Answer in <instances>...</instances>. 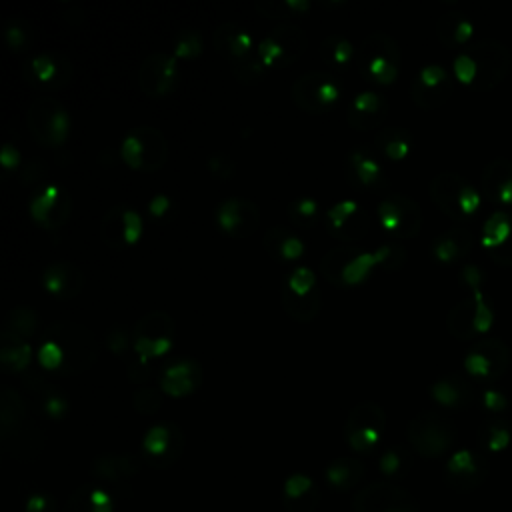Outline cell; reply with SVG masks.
Masks as SVG:
<instances>
[{"instance_id":"1","label":"cell","mask_w":512,"mask_h":512,"mask_svg":"<svg viewBox=\"0 0 512 512\" xmlns=\"http://www.w3.org/2000/svg\"><path fill=\"white\" fill-rule=\"evenodd\" d=\"M36 358L44 370L72 376L98 360V344L86 326L60 320L46 328Z\"/></svg>"},{"instance_id":"29","label":"cell","mask_w":512,"mask_h":512,"mask_svg":"<svg viewBox=\"0 0 512 512\" xmlns=\"http://www.w3.org/2000/svg\"><path fill=\"white\" fill-rule=\"evenodd\" d=\"M202 382V368L196 360L182 358L164 368L160 374V390L172 398H184L192 394Z\"/></svg>"},{"instance_id":"14","label":"cell","mask_w":512,"mask_h":512,"mask_svg":"<svg viewBox=\"0 0 512 512\" xmlns=\"http://www.w3.org/2000/svg\"><path fill=\"white\" fill-rule=\"evenodd\" d=\"M492 320H494V312L484 292L478 290L450 308L446 316V328L454 338L470 340L474 336L488 332V328L492 326Z\"/></svg>"},{"instance_id":"21","label":"cell","mask_w":512,"mask_h":512,"mask_svg":"<svg viewBox=\"0 0 512 512\" xmlns=\"http://www.w3.org/2000/svg\"><path fill=\"white\" fill-rule=\"evenodd\" d=\"M144 232L142 216L130 206L110 208L100 222V238L106 246L122 250L134 246Z\"/></svg>"},{"instance_id":"43","label":"cell","mask_w":512,"mask_h":512,"mask_svg":"<svg viewBox=\"0 0 512 512\" xmlns=\"http://www.w3.org/2000/svg\"><path fill=\"white\" fill-rule=\"evenodd\" d=\"M374 144L382 156H386L392 162H400L412 150V136L408 130L400 126H388L376 134Z\"/></svg>"},{"instance_id":"33","label":"cell","mask_w":512,"mask_h":512,"mask_svg":"<svg viewBox=\"0 0 512 512\" xmlns=\"http://www.w3.org/2000/svg\"><path fill=\"white\" fill-rule=\"evenodd\" d=\"M282 498L288 512H314L320 504V490L310 476L296 472L286 478Z\"/></svg>"},{"instance_id":"18","label":"cell","mask_w":512,"mask_h":512,"mask_svg":"<svg viewBox=\"0 0 512 512\" xmlns=\"http://www.w3.org/2000/svg\"><path fill=\"white\" fill-rule=\"evenodd\" d=\"M184 450V434L176 424L160 422L142 438V458L152 468H170Z\"/></svg>"},{"instance_id":"2","label":"cell","mask_w":512,"mask_h":512,"mask_svg":"<svg viewBox=\"0 0 512 512\" xmlns=\"http://www.w3.org/2000/svg\"><path fill=\"white\" fill-rule=\"evenodd\" d=\"M510 64V50L494 38H484L454 58V76L474 92H488L506 78Z\"/></svg>"},{"instance_id":"15","label":"cell","mask_w":512,"mask_h":512,"mask_svg":"<svg viewBox=\"0 0 512 512\" xmlns=\"http://www.w3.org/2000/svg\"><path fill=\"white\" fill-rule=\"evenodd\" d=\"M380 226L396 240L414 238L422 228V210L418 202L404 194H390L376 206Z\"/></svg>"},{"instance_id":"36","label":"cell","mask_w":512,"mask_h":512,"mask_svg":"<svg viewBox=\"0 0 512 512\" xmlns=\"http://www.w3.org/2000/svg\"><path fill=\"white\" fill-rule=\"evenodd\" d=\"M92 474L106 482H124L138 474L140 460L132 454H102L92 460Z\"/></svg>"},{"instance_id":"52","label":"cell","mask_w":512,"mask_h":512,"mask_svg":"<svg viewBox=\"0 0 512 512\" xmlns=\"http://www.w3.org/2000/svg\"><path fill=\"white\" fill-rule=\"evenodd\" d=\"M254 8L264 18H290L298 14H306L310 10L308 0H262L256 2Z\"/></svg>"},{"instance_id":"59","label":"cell","mask_w":512,"mask_h":512,"mask_svg":"<svg viewBox=\"0 0 512 512\" xmlns=\"http://www.w3.org/2000/svg\"><path fill=\"white\" fill-rule=\"evenodd\" d=\"M24 512H58V504L54 500V496L46 494V492H36L30 494L26 504H24Z\"/></svg>"},{"instance_id":"3","label":"cell","mask_w":512,"mask_h":512,"mask_svg":"<svg viewBox=\"0 0 512 512\" xmlns=\"http://www.w3.org/2000/svg\"><path fill=\"white\" fill-rule=\"evenodd\" d=\"M0 440L18 460H32L44 448V434L30 420L28 406L14 388H4L0 394Z\"/></svg>"},{"instance_id":"39","label":"cell","mask_w":512,"mask_h":512,"mask_svg":"<svg viewBox=\"0 0 512 512\" xmlns=\"http://www.w3.org/2000/svg\"><path fill=\"white\" fill-rule=\"evenodd\" d=\"M264 250L276 260H298L304 254V242L288 226H272L264 234Z\"/></svg>"},{"instance_id":"7","label":"cell","mask_w":512,"mask_h":512,"mask_svg":"<svg viewBox=\"0 0 512 512\" xmlns=\"http://www.w3.org/2000/svg\"><path fill=\"white\" fill-rule=\"evenodd\" d=\"M454 440V424L438 412H420L408 424V442L422 458L444 456L454 446Z\"/></svg>"},{"instance_id":"30","label":"cell","mask_w":512,"mask_h":512,"mask_svg":"<svg viewBox=\"0 0 512 512\" xmlns=\"http://www.w3.org/2000/svg\"><path fill=\"white\" fill-rule=\"evenodd\" d=\"M484 196L498 206V210L512 206V162L496 158L486 164L480 180Z\"/></svg>"},{"instance_id":"26","label":"cell","mask_w":512,"mask_h":512,"mask_svg":"<svg viewBox=\"0 0 512 512\" xmlns=\"http://www.w3.org/2000/svg\"><path fill=\"white\" fill-rule=\"evenodd\" d=\"M24 78L36 88L56 90L62 88L70 78L68 60L54 54H36L24 64Z\"/></svg>"},{"instance_id":"12","label":"cell","mask_w":512,"mask_h":512,"mask_svg":"<svg viewBox=\"0 0 512 512\" xmlns=\"http://www.w3.org/2000/svg\"><path fill=\"white\" fill-rule=\"evenodd\" d=\"M292 102L308 114L328 112L340 98V84L330 72L314 70L298 76L290 88Z\"/></svg>"},{"instance_id":"41","label":"cell","mask_w":512,"mask_h":512,"mask_svg":"<svg viewBox=\"0 0 512 512\" xmlns=\"http://www.w3.org/2000/svg\"><path fill=\"white\" fill-rule=\"evenodd\" d=\"M0 362L8 372H24L32 362V346L26 338L8 334L2 330L0 334Z\"/></svg>"},{"instance_id":"25","label":"cell","mask_w":512,"mask_h":512,"mask_svg":"<svg viewBox=\"0 0 512 512\" xmlns=\"http://www.w3.org/2000/svg\"><path fill=\"white\" fill-rule=\"evenodd\" d=\"M482 246L488 256L500 264L512 268V214L506 210H494L482 226Z\"/></svg>"},{"instance_id":"31","label":"cell","mask_w":512,"mask_h":512,"mask_svg":"<svg viewBox=\"0 0 512 512\" xmlns=\"http://www.w3.org/2000/svg\"><path fill=\"white\" fill-rule=\"evenodd\" d=\"M388 112V102L374 90L358 92L348 106V124L354 130H372L382 124Z\"/></svg>"},{"instance_id":"19","label":"cell","mask_w":512,"mask_h":512,"mask_svg":"<svg viewBox=\"0 0 512 512\" xmlns=\"http://www.w3.org/2000/svg\"><path fill=\"white\" fill-rule=\"evenodd\" d=\"M178 84V62L174 54L156 52L142 60L138 68V88L148 98H164Z\"/></svg>"},{"instance_id":"16","label":"cell","mask_w":512,"mask_h":512,"mask_svg":"<svg viewBox=\"0 0 512 512\" xmlns=\"http://www.w3.org/2000/svg\"><path fill=\"white\" fill-rule=\"evenodd\" d=\"M352 512H420V508L410 492L394 482L380 480L354 494Z\"/></svg>"},{"instance_id":"49","label":"cell","mask_w":512,"mask_h":512,"mask_svg":"<svg viewBox=\"0 0 512 512\" xmlns=\"http://www.w3.org/2000/svg\"><path fill=\"white\" fill-rule=\"evenodd\" d=\"M374 268H380V256L378 252H366V250H358L356 256L352 258V262L348 264L344 276H342V288H350V286H360L362 282L368 280V276L372 274Z\"/></svg>"},{"instance_id":"27","label":"cell","mask_w":512,"mask_h":512,"mask_svg":"<svg viewBox=\"0 0 512 512\" xmlns=\"http://www.w3.org/2000/svg\"><path fill=\"white\" fill-rule=\"evenodd\" d=\"M42 286L48 294L58 300H70L82 292L84 274L82 270L66 260L52 262L42 272Z\"/></svg>"},{"instance_id":"45","label":"cell","mask_w":512,"mask_h":512,"mask_svg":"<svg viewBox=\"0 0 512 512\" xmlns=\"http://www.w3.org/2000/svg\"><path fill=\"white\" fill-rule=\"evenodd\" d=\"M280 302H282V308L284 312L296 320V322H310L316 318V314L320 312V304H322V294L320 290L316 288L314 292L306 294V296H298V294H292L290 290L282 288L280 292Z\"/></svg>"},{"instance_id":"11","label":"cell","mask_w":512,"mask_h":512,"mask_svg":"<svg viewBox=\"0 0 512 512\" xmlns=\"http://www.w3.org/2000/svg\"><path fill=\"white\" fill-rule=\"evenodd\" d=\"M510 366L508 346L494 336L480 338L472 344L464 358L466 374L480 384H492L500 380Z\"/></svg>"},{"instance_id":"13","label":"cell","mask_w":512,"mask_h":512,"mask_svg":"<svg viewBox=\"0 0 512 512\" xmlns=\"http://www.w3.org/2000/svg\"><path fill=\"white\" fill-rule=\"evenodd\" d=\"M306 34L294 24L276 26L256 46V56L264 68H286L306 50Z\"/></svg>"},{"instance_id":"38","label":"cell","mask_w":512,"mask_h":512,"mask_svg":"<svg viewBox=\"0 0 512 512\" xmlns=\"http://www.w3.org/2000/svg\"><path fill=\"white\" fill-rule=\"evenodd\" d=\"M64 512H114V500L106 488L84 484L70 494Z\"/></svg>"},{"instance_id":"50","label":"cell","mask_w":512,"mask_h":512,"mask_svg":"<svg viewBox=\"0 0 512 512\" xmlns=\"http://www.w3.org/2000/svg\"><path fill=\"white\" fill-rule=\"evenodd\" d=\"M288 218L298 228H314L324 216L316 198L300 196L288 204Z\"/></svg>"},{"instance_id":"55","label":"cell","mask_w":512,"mask_h":512,"mask_svg":"<svg viewBox=\"0 0 512 512\" xmlns=\"http://www.w3.org/2000/svg\"><path fill=\"white\" fill-rule=\"evenodd\" d=\"M4 42L12 52H24L32 44V32L24 22L12 20L4 28Z\"/></svg>"},{"instance_id":"61","label":"cell","mask_w":512,"mask_h":512,"mask_svg":"<svg viewBox=\"0 0 512 512\" xmlns=\"http://www.w3.org/2000/svg\"><path fill=\"white\" fill-rule=\"evenodd\" d=\"M172 210H174V204L166 194H156L148 204V212L156 220H164L168 214H172Z\"/></svg>"},{"instance_id":"54","label":"cell","mask_w":512,"mask_h":512,"mask_svg":"<svg viewBox=\"0 0 512 512\" xmlns=\"http://www.w3.org/2000/svg\"><path fill=\"white\" fill-rule=\"evenodd\" d=\"M282 288L290 290L292 294L306 296V294H310V292L316 290V274H314L310 268L300 266V268L292 270V272L286 276Z\"/></svg>"},{"instance_id":"46","label":"cell","mask_w":512,"mask_h":512,"mask_svg":"<svg viewBox=\"0 0 512 512\" xmlns=\"http://www.w3.org/2000/svg\"><path fill=\"white\" fill-rule=\"evenodd\" d=\"M320 56L328 66L336 70H346L350 62L356 60V48L346 36L330 34L320 44Z\"/></svg>"},{"instance_id":"17","label":"cell","mask_w":512,"mask_h":512,"mask_svg":"<svg viewBox=\"0 0 512 512\" xmlns=\"http://www.w3.org/2000/svg\"><path fill=\"white\" fill-rule=\"evenodd\" d=\"M30 218L46 230H56L64 226L72 212V200L66 188L60 184H44L34 190L28 200Z\"/></svg>"},{"instance_id":"53","label":"cell","mask_w":512,"mask_h":512,"mask_svg":"<svg viewBox=\"0 0 512 512\" xmlns=\"http://www.w3.org/2000/svg\"><path fill=\"white\" fill-rule=\"evenodd\" d=\"M202 52V36L198 30H182L174 40V58L192 60Z\"/></svg>"},{"instance_id":"6","label":"cell","mask_w":512,"mask_h":512,"mask_svg":"<svg viewBox=\"0 0 512 512\" xmlns=\"http://www.w3.org/2000/svg\"><path fill=\"white\" fill-rule=\"evenodd\" d=\"M120 156L132 170L156 172L168 158L166 136L154 126H136L124 136Z\"/></svg>"},{"instance_id":"47","label":"cell","mask_w":512,"mask_h":512,"mask_svg":"<svg viewBox=\"0 0 512 512\" xmlns=\"http://www.w3.org/2000/svg\"><path fill=\"white\" fill-rule=\"evenodd\" d=\"M410 468H412V452L398 444L388 446L378 458V470L384 474V478H388V482L404 478L410 472Z\"/></svg>"},{"instance_id":"63","label":"cell","mask_w":512,"mask_h":512,"mask_svg":"<svg viewBox=\"0 0 512 512\" xmlns=\"http://www.w3.org/2000/svg\"><path fill=\"white\" fill-rule=\"evenodd\" d=\"M18 162H20V152H18V148H14L10 142H6V144L2 146V150H0V166H2L6 172H10V170H14V168L18 166Z\"/></svg>"},{"instance_id":"57","label":"cell","mask_w":512,"mask_h":512,"mask_svg":"<svg viewBox=\"0 0 512 512\" xmlns=\"http://www.w3.org/2000/svg\"><path fill=\"white\" fill-rule=\"evenodd\" d=\"M230 70H232L234 78L240 80L242 84H254V82H258L264 76L266 68L260 64L258 56L254 54V56H250V58H246L242 62L230 64Z\"/></svg>"},{"instance_id":"64","label":"cell","mask_w":512,"mask_h":512,"mask_svg":"<svg viewBox=\"0 0 512 512\" xmlns=\"http://www.w3.org/2000/svg\"><path fill=\"white\" fill-rule=\"evenodd\" d=\"M460 280H462V282H464L472 292L482 290V288H480L482 274H480V270H478L476 266H466V268L462 270V274H460Z\"/></svg>"},{"instance_id":"5","label":"cell","mask_w":512,"mask_h":512,"mask_svg":"<svg viewBox=\"0 0 512 512\" xmlns=\"http://www.w3.org/2000/svg\"><path fill=\"white\" fill-rule=\"evenodd\" d=\"M428 190L436 208L458 226L466 224L480 208V194L458 174L442 172L434 176Z\"/></svg>"},{"instance_id":"44","label":"cell","mask_w":512,"mask_h":512,"mask_svg":"<svg viewBox=\"0 0 512 512\" xmlns=\"http://www.w3.org/2000/svg\"><path fill=\"white\" fill-rule=\"evenodd\" d=\"M358 250H360L358 244H340V246L328 250L324 254V258L320 260L322 278L328 280L330 284L342 288V276Z\"/></svg>"},{"instance_id":"60","label":"cell","mask_w":512,"mask_h":512,"mask_svg":"<svg viewBox=\"0 0 512 512\" xmlns=\"http://www.w3.org/2000/svg\"><path fill=\"white\" fill-rule=\"evenodd\" d=\"M132 346H134V340L132 336H128L126 332L122 330H112L108 334V348L118 354V356H124L126 352H132Z\"/></svg>"},{"instance_id":"40","label":"cell","mask_w":512,"mask_h":512,"mask_svg":"<svg viewBox=\"0 0 512 512\" xmlns=\"http://www.w3.org/2000/svg\"><path fill=\"white\" fill-rule=\"evenodd\" d=\"M474 24L460 12H446L436 22V36L446 48H462L470 42Z\"/></svg>"},{"instance_id":"28","label":"cell","mask_w":512,"mask_h":512,"mask_svg":"<svg viewBox=\"0 0 512 512\" xmlns=\"http://www.w3.org/2000/svg\"><path fill=\"white\" fill-rule=\"evenodd\" d=\"M212 44L216 52L228 60V64L242 62L256 54L252 34L234 22L220 24L212 34Z\"/></svg>"},{"instance_id":"8","label":"cell","mask_w":512,"mask_h":512,"mask_svg":"<svg viewBox=\"0 0 512 512\" xmlns=\"http://www.w3.org/2000/svg\"><path fill=\"white\" fill-rule=\"evenodd\" d=\"M26 126L38 144L58 148L70 134V116L56 98L40 96L28 106Z\"/></svg>"},{"instance_id":"37","label":"cell","mask_w":512,"mask_h":512,"mask_svg":"<svg viewBox=\"0 0 512 512\" xmlns=\"http://www.w3.org/2000/svg\"><path fill=\"white\" fill-rule=\"evenodd\" d=\"M348 174L358 186L368 190H378L386 184L382 164L364 150H354L348 154Z\"/></svg>"},{"instance_id":"32","label":"cell","mask_w":512,"mask_h":512,"mask_svg":"<svg viewBox=\"0 0 512 512\" xmlns=\"http://www.w3.org/2000/svg\"><path fill=\"white\" fill-rule=\"evenodd\" d=\"M24 388L28 390V394L32 396L36 408L52 420H60L66 416L68 412V400L66 396L52 386L50 382H46L42 376L38 374H28L24 376Z\"/></svg>"},{"instance_id":"51","label":"cell","mask_w":512,"mask_h":512,"mask_svg":"<svg viewBox=\"0 0 512 512\" xmlns=\"http://www.w3.org/2000/svg\"><path fill=\"white\" fill-rule=\"evenodd\" d=\"M36 324H38V316L32 308H26V306H18V308H12L4 320V332L8 334H14V336H20V338H26L30 340L34 330H36Z\"/></svg>"},{"instance_id":"9","label":"cell","mask_w":512,"mask_h":512,"mask_svg":"<svg viewBox=\"0 0 512 512\" xmlns=\"http://www.w3.org/2000/svg\"><path fill=\"white\" fill-rule=\"evenodd\" d=\"M384 430L386 414L380 404L372 400L358 402L344 422V438L348 446L358 454L372 452L380 444Z\"/></svg>"},{"instance_id":"20","label":"cell","mask_w":512,"mask_h":512,"mask_svg":"<svg viewBox=\"0 0 512 512\" xmlns=\"http://www.w3.org/2000/svg\"><path fill=\"white\" fill-rule=\"evenodd\" d=\"M324 226L336 240H342L344 244H356L366 236L370 220L358 202L340 200L324 212Z\"/></svg>"},{"instance_id":"42","label":"cell","mask_w":512,"mask_h":512,"mask_svg":"<svg viewBox=\"0 0 512 512\" xmlns=\"http://www.w3.org/2000/svg\"><path fill=\"white\" fill-rule=\"evenodd\" d=\"M364 476V464L358 458H336L326 468V482L338 492L352 490Z\"/></svg>"},{"instance_id":"35","label":"cell","mask_w":512,"mask_h":512,"mask_svg":"<svg viewBox=\"0 0 512 512\" xmlns=\"http://www.w3.org/2000/svg\"><path fill=\"white\" fill-rule=\"evenodd\" d=\"M430 396L444 408H464L474 400V388L462 374H448L430 386Z\"/></svg>"},{"instance_id":"24","label":"cell","mask_w":512,"mask_h":512,"mask_svg":"<svg viewBox=\"0 0 512 512\" xmlns=\"http://www.w3.org/2000/svg\"><path fill=\"white\" fill-rule=\"evenodd\" d=\"M218 228L236 240L248 238L256 232L260 224V210L254 202L246 198H226L216 206Z\"/></svg>"},{"instance_id":"58","label":"cell","mask_w":512,"mask_h":512,"mask_svg":"<svg viewBox=\"0 0 512 512\" xmlns=\"http://www.w3.org/2000/svg\"><path fill=\"white\" fill-rule=\"evenodd\" d=\"M234 160L224 154H214L208 158V170L218 180H228L234 174Z\"/></svg>"},{"instance_id":"22","label":"cell","mask_w":512,"mask_h":512,"mask_svg":"<svg viewBox=\"0 0 512 512\" xmlns=\"http://www.w3.org/2000/svg\"><path fill=\"white\" fill-rule=\"evenodd\" d=\"M454 90V80L446 68L438 64L424 66L410 84V96L422 110L440 108Z\"/></svg>"},{"instance_id":"48","label":"cell","mask_w":512,"mask_h":512,"mask_svg":"<svg viewBox=\"0 0 512 512\" xmlns=\"http://www.w3.org/2000/svg\"><path fill=\"white\" fill-rule=\"evenodd\" d=\"M510 440H512V430L504 418H490L478 430L480 446L492 454L506 450Z\"/></svg>"},{"instance_id":"34","label":"cell","mask_w":512,"mask_h":512,"mask_svg":"<svg viewBox=\"0 0 512 512\" xmlns=\"http://www.w3.org/2000/svg\"><path fill=\"white\" fill-rule=\"evenodd\" d=\"M472 242V232L466 226H452L434 238L430 252L434 260L442 264H454L468 256V252L472 250Z\"/></svg>"},{"instance_id":"10","label":"cell","mask_w":512,"mask_h":512,"mask_svg":"<svg viewBox=\"0 0 512 512\" xmlns=\"http://www.w3.org/2000/svg\"><path fill=\"white\" fill-rule=\"evenodd\" d=\"M174 336H176V326L170 314L162 310L148 312L134 324L132 352L142 356L144 360L164 356L166 352L172 350Z\"/></svg>"},{"instance_id":"4","label":"cell","mask_w":512,"mask_h":512,"mask_svg":"<svg viewBox=\"0 0 512 512\" xmlns=\"http://www.w3.org/2000/svg\"><path fill=\"white\" fill-rule=\"evenodd\" d=\"M356 66L364 80L388 86L400 74V48L396 40L384 32L366 36L356 50Z\"/></svg>"},{"instance_id":"62","label":"cell","mask_w":512,"mask_h":512,"mask_svg":"<svg viewBox=\"0 0 512 512\" xmlns=\"http://www.w3.org/2000/svg\"><path fill=\"white\" fill-rule=\"evenodd\" d=\"M482 404H484V408H486L488 412L498 414V412H502V410L508 406V400H506V396H504L502 392L488 388V390H484V394H482Z\"/></svg>"},{"instance_id":"56","label":"cell","mask_w":512,"mask_h":512,"mask_svg":"<svg viewBox=\"0 0 512 512\" xmlns=\"http://www.w3.org/2000/svg\"><path fill=\"white\" fill-rule=\"evenodd\" d=\"M134 408L138 414H146L152 416L160 410L162 406V390L160 388H152V386H142L138 388V392L134 394Z\"/></svg>"},{"instance_id":"23","label":"cell","mask_w":512,"mask_h":512,"mask_svg":"<svg viewBox=\"0 0 512 512\" xmlns=\"http://www.w3.org/2000/svg\"><path fill=\"white\" fill-rule=\"evenodd\" d=\"M488 476V460L470 448L456 450L444 468V478L458 492L476 490Z\"/></svg>"}]
</instances>
